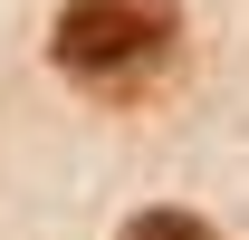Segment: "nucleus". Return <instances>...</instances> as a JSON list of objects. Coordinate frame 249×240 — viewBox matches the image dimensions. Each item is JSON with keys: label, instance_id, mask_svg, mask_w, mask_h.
<instances>
[{"label": "nucleus", "instance_id": "f257e3e1", "mask_svg": "<svg viewBox=\"0 0 249 240\" xmlns=\"http://www.w3.org/2000/svg\"><path fill=\"white\" fill-rule=\"evenodd\" d=\"M58 67L96 96H144L182 48V10L173 0H67L58 10Z\"/></svg>", "mask_w": 249, "mask_h": 240}, {"label": "nucleus", "instance_id": "f03ea898", "mask_svg": "<svg viewBox=\"0 0 249 240\" xmlns=\"http://www.w3.org/2000/svg\"><path fill=\"white\" fill-rule=\"evenodd\" d=\"M124 240H220V231H201L192 211H144V221H124Z\"/></svg>", "mask_w": 249, "mask_h": 240}]
</instances>
